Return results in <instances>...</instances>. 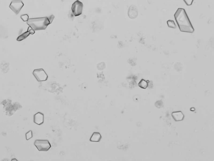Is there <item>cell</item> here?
Wrapping results in <instances>:
<instances>
[{
    "mask_svg": "<svg viewBox=\"0 0 214 161\" xmlns=\"http://www.w3.org/2000/svg\"><path fill=\"white\" fill-rule=\"evenodd\" d=\"M33 137V132L32 131H30L26 133V140H28Z\"/></svg>",
    "mask_w": 214,
    "mask_h": 161,
    "instance_id": "4fadbf2b",
    "label": "cell"
},
{
    "mask_svg": "<svg viewBox=\"0 0 214 161\" xmlns=\"http://www.w3.org/2000/svg\"><path fill=\"white\" fill-rule=\"evenodd\" d=\"M24 6V4L21 0H13L10 4L9 8L14 13L18 14Z\"/></svg>",
    "mask_w": 214,
    "mask_h": 161,
    "instance_id": "8992f818",
    "label": "cell"
},
{
    "mask_svg": "<svg viewBox=\"0 0 214 161\" xmlns=\"http://www.w3.org/2000/svg\"><path fill=\"white\" fill-rule=\"evenodd\" d=\"M83 4L80 1L77 0L72 6L71 10L73 14L75 16L80 15L83 10Z\"/></svg>",
    "mask_w": 214,
    "mask_h": 161,
    "instance_id": "5b68a950",
    "label": "cell"
},
{
    "mask_svg": "<svg viewBox=\"0 0 214 161\" xmlns=\"http://www.w3.org/2000/svg\"><path fill=\"white\" fill-rule=\"evenodd\" d=\"M175 19L180 31L184 33H192L194 28L185 10L178 8L174 15Z\"/></svg>",
    "mask_w": 214,
    "mask_h": 161,
    "instance_id": "6da1fadb",
    "label": "cell"
},
{
    "mask_svg": "<svg viewBox=\"0 0 214 161\" xmlns=\"http://www.w3.org/2000/svg\"><path fill=\"white\" fill-rule=\"evenodd\" d=\"M172 116L173 119L175 121H180L184 119V116L181 111H175L172 113Z\"/></svg>",
    "mask_w": 214,
    "mask_h": 161,
    "instance_id": "ba28073f",
    "label": "cell"
},
{
    "mask_svg": "<svg viewBox=\"0 0 214 161\" xmlns=\"http://www.w3.org/2000/svg\"><path fill=\"white\" fill-rule=\"evenodd\" d=\"M102 139V136L99 132H94L90 137L89 140L91 142H99Z\"/></svg>",
    "mask_w": 214,
    "mask_h": 161,
    "instance_id": "9c48e42d",
    "label": "cell"
},
{
    "mask_svg": "<svg viewBox=\"0 0 214 161\" xmlns=\"http://www.w3.org/2000/svg\"><path fill=\"white\" fill-rule=\"evenodd\" d=\"M138 86L141 88L146 89L148 87V83L144 79H142L138 84Z\"/></svg>",
    "mask_w": 214,
    "mask_h": 161,
    "instance_id": "30bf717a",
    "label": "cell"
},
{
    "mask_svg": "<svg viewBox=\"0 0 214 161\" xmlns=\"http://www.w3.org/2000/svg\"><path fill=\"white\" fill-rule=\"evenodd\" d=\"M13 161L15 160V161H18V160H17V159H12V160H11V161H13Z\"/></svg>",
    "mask_w": 214,
    "mask_h": 161,
    "instance_id": "e0dca14e",
    "label": "cell"
},
{
    "mask_svg": "<svg viewBox=\"0 0 214 161\" xmlns=\"http://www.w3.org/2000/svg\"><path fill=\"white\" fill-rule=\"evenodd\" d=\"M183 1L187 5L191 6L192 5L194 0H183Z\"/></svg>",
    "mask_w": 214,
    "mask_h": 161,
    "instance_id": "9a60e30c",
    "label": "cell"
},
{
    "mask_svg": "<svg viewBox=\"0 0 214 161\" xmlns=\"http://www.w3.org/2000/svg\"><path fill=\"white\" fill-rule=\"evenodd\" d=\"M51 22L48 17L29 18L27 24L34 31L45 30Z\"/></svg>",
    "mask_w": 214,
    "mask_h": 161,
    "instance_id": "7a4b0ae2",
    "label": "cell"
},
{
    "mask_svg": "<svg viewBox=\"0 0 214 161\" xmlns=\"http://www.w3.org/2000/svg\"><path fill=\"white\" fill-rule=\"evenodd\" d=\"M33 74L39 82L46 81L48 78L47 74L42 69H35L33 71Z\"/></svg>",
    "mask_w": 214,
    "mask_h": 161,
    "instance_id": "277c9868",
    "label": "cell"
},
{
    "mask_svg": "<svg viewBox=\"0 0 214 161\" xmlns=\"http://www.w3.org/2000/svg\"><path fill=\"white\" fill-rule=\"evenodd\" d=\"M167 24L168 27L170 28H176V25L175 21L172 20H169L167 21Z\"/></svg>",
    "mask_w": 214,
    "mask_h": 161,
    "instance_id": "7c38bea8",
    "label": "cell"
},
{
    "mask_svg": "<svg viewBox=\"0 0 214 161\" xmlns=\"http://www.w3.org/2000/svg\"><path fill=\"white\" fill-rule=\"evenodd\" d=\"M27 31H28L30 33V34H32V35H33V34H34L35 33L34 30H33L32 28L30 27H28Z\"/></svg>",
    "mask_w": 214,
    "mask_h": 161,
    "instance_id": "2e32d148",
    "label": "cell"
},
{
    "mask_svg": "<svg viewBox=\"0 0 214 161\" xmlns=\"http://www.w3.org/2000/svg\"><path fill=\"white\" fill-rule=\"evenodd\" d=\"M21 18L23 21H27L29 20V16L27 14H24L21 16Z\"/></svg>",
    "mask_w": 214,
    "mask_h": 161,
    "instance_id": "5bb4252c",
    "label": "cell"
},
{
    "mask_svg": "<svg viewBox=\"0 0 214 161\" xmlns=\"http://www.w3.org/2000/svg\"><path fill=\"white\" fill-rule=\"evenodd\" d=\"M30 33L28 31H27V32L23 33V34L20 35V36H18V38H17V40L18 41L23 40L26 39L28 36L30 35Z\"/></svg>",
    "mask_w": 214,
    "mask_h": 161,
    "instance_id": "8fae6325",
    "label": "cell"
},
{
    "mask_svg": "<svg viewBox=\"0 0 214 161\" xmlns=\"http://www.w3.org/2000/svg\"><path fill=\"white\" fill-rule=\"evenodd\" d=\"M34 122L38 125H41L44 122V115L43 113L38 112L34 116Z\"/></svg>",
    "mask_w": 214,
    "mask_h": 161,
    "instance_id": "52a82bcc",
    "label": "cell"
},
{
    "mask_svg": "<svg viewBox=\"0 0 214 161\" xmlns=\"http://www.w3.org/2000/svg\"><path fill=\"white\" fill-rule=\"evenodd\" d=\"M34 145L39 152H47L51 147L50 142L47 140H36Z\"/></svg>",
    "mask_w": 214,
    "mask_h": 161,
    "instance_id": "3957f363",
    "label": "cell"
}]
</instances>
